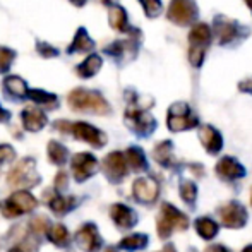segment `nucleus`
<instances>
[{
    "mask_svg": "<svg viewBox=\"0 0 252 252\" xmlns=\"http://www.w3.org/2000/svg\"><path fill=\"white\" fill-rule=\"evenodd\" d=\"M36 50H38V53H40L41 57H45V59H53V57H59V50H57L55 47H52V45L45 43V41H38Z\"/></svg>",
    "mask_w": 252,
    "mask_h": 252,
    "instance_id": "37",
    "label": "nucleus"
},
{
    "mask_svg": "<svg viewBox=\"0 0 252 252\" xmlns=\"http://www.w3.org/2000/svg\"><path fill=\"white\" fill-rule=\"evenodd\" d=\"M100 3H105V5H112V2L113 0H98Z\"/></svg>",
    "mask_w": 252,
    "mask_h": 252,
    "instance_id": "45",
    "label": "nucleus"
},
{
    "mask_svg": "<svg viewBox=\"0 0 252 252\" xmlns=\"http://www.w3.org/2000/svg\"><path fill=\"white\" fill-rule=\"evenodd\" d=\"M103 65V60L101 57L98 55V53H91L88 59H84V62H81L79 65H77L76 72L79 77H83V79H90V77L96 76L98 72H100Z\"/></svg>",
    "mask_w": 252,
    "mask_h": 252,
    "instance_id": "24",
    "label": "nucleus"
},
{
    "mask_svg": "<svg viewBox=\"0 0 252 252\" xmlns=\"http://www.w3.org/2000/svg\"><path fill=\"white\" fill-rule=\"evenodd\" d=\"M199 9L196 0H170L166 17L177 26H190L197 21Z\"/></svg>",
    "mask_w": 252,
    "mask_h": 252,
    "instance_id": "6",
    "label": "nucleus"
},
{
    "mask_svg": "<svg viewBox=\"0 0 252 252\" xmlns=\"http://www.w3.org/2000/svg\"><path fill=\"white\" fill-rule=\"evenodd\" d=\"M139 38H129V40H117L113 41L112 45L105 48V52L108 53L110 57H115V59H124L127 55V60L134 59L137 53V45H139Z\"/></svg>",
    "mask_w": 252,
    "mask_h": 252,
    "instance_id": "18",
    "label": "nucleus"
},
{
    "mask_svg": "<svg viewBox=\"0 0 252 252\" xmlns=\"http://www.w3.org/2000/svg\"><path fill=\"white\" fill-rule=\"evenodd\" d=\"M72 175L77 182H84L98 172V159L91 153H77L70 159Z\"/></svg>",
    "mask_w": 252,
    "mask_h": 252,
    "instance_id": "11",
    "label": "nucleus"
},
{
    "mask_svg": "<svg viewBox=\"0 0 252 252\" xmlns=\"http://www.w3.org/2000/svg\"><path fill=\"white\" fill-rule=\"evenodd\" d=\"M163 252H177V251H175V247L170 246V244H168V246H165V249H163Z\"/></svg>",
    "mask_w": 252,
    "mask_h": 252,
    "instance_id": "44",
    "label": "nucleus"
},
{
    "mask_svg": "<svg viewBox=\"0 0 252 252\" xmlns=\"http://www.w3.org/2000/svg\"><path fill=\"white\" fill-rule=\"evenodd\" d=\"M14 59H16V52H12L10 48L0 47V72H7L12 65Z\"/></svg>",
    "mask_w": 252,
    "mask_h": 252,
    "instance_id": "36",
    "label": "nucleus"
},
{
    "mask_svg": "<svg viewBox=\"0 0 252 252\" xmlns=\"http://www.w3.org/2000/svg\"><path fill=\"white\" fill-rule=\"evenodd\" d=\"M204 252H230V249H226L225 246H220V244H216V246L206 247Z\"/></svg>",
    "mask_w": 252,
    "mask_h": 252,
    "instance_id": "41",
    "label": "nucleus"
},
{
    "mask_svg": "<svg viewBox=\"0 0 252 252\" xmlns=\"http://www.w3.org/2000/svg\"><path fill=\"white\" fill-rule=\"evenodd\" d=\"M10 186L14 187H33L40 182V175H38L36 168H34V159L33 158H23L17 161V165L7 175Z\"/></svg>",
    "mask_w": 252,
    "mask_h": 252,
    "instance_id": "8",
    "label": "nucleus"
},
{
    "mask_svg": "<svg viewBox=\"0 0 252 252\" xmlns=\"http://www.w3.org/2000/svg\"><path fill=\"white\" fill-rule=\"evenodd\" d=\"M194 226H196L197 235H199L201 239H204V240L215 239V237L218 235V230H220V225L215 221V220L209 218V216L197 218L196 221H194Z\"/></svg>",
    "mask_w": 252,
    "mask_h": 252,
    "instance_id": "26",
    "label": "nucleus"
},
{
    "mask_svg": "<svg viewBox=\"0 0 252 252\" xmlns=\"http://www.w3.org/2000/svg\"><path fill=\"white\" fill-rule=\"evenodd\" d=\"M67 101H69L70 108L76 110V112H88V113H96V115H108L112 112L110 103L98 91L76 88V90L69 93Z\"/></svg>",
    "mask_w": 252,
    "mask_h": 252,
    "instance_id": "1",
    "label": "nucleus"
},
{
    "mask_svg": "<svg viewBox=\"0 0 252 252\" xmlns=\"http://www.w3.org/2000/svg\"><path fill=\"white\" fill-rule=\"evenodd\" d=\"M166 127L172 132H184L190 130L194 127H199V119L192 112L189 103L177 101L170 105L168 113H166Z\"/></svg>",
    "mask_w": 252,
    "mask_h": 252,
    "instance_id": "5",
    "label": "nucleus"
},
{
    "mask_svg": "<svg viewBox=\"0 0 252 252\" xmlns=\"http://www.w3.org/2000/svg\"><path fill=\"white\" fill-rule=\"evenodd\" d=\"M48 158H50L52 163L60 166L69 159V151L63 144L57 143V141H50L48 143Z\"/></svg>",
    "mask_w": 252,
    "mask_h": 252,
    "instance_id": "30",
    "label": "nucleus"
},
{
    "mask_svg": "<svg viewBox=\"0 0 252 252\" xmlns=\"http://www.w3.org/2000/svg\"><path fill=\"white\" fill-rule=\"evenodd\" d=\"M30 228L34 235H43L50 228V223H48V218H45V216H36V218L31 220Z\"/></svg>",
    "mask_w": 252,
    "mask_h": 252,
    "instance_id": "35",
    "label": "nucleus"
},
{
    "mask_svg": "<svg viewBox=\"0 0 252 252\" xmlns=\"http://www.w3.org/2000/svg\"><path fill=\"white\" fill-rule=\"evenodd\" d=\"M69 132L72 134L76 139L84 141V143L91 144V146H94V148H103L106 144V134L88 122L70 124Z\"/></svg>",
    "mask_w": 252,
    "mask_h": 252,
    "instance_id": "10",
    "label": "nucleus"
},
{
    "mask_svg": "<svg viewBox=\"0 0 252 252\" xmlns=\"http://www.w3.org/2000/svg\"><path fill=\"white\" fill-rule=\"evenodd\" d=\"M76 242L79 246V249L84 252H98L103 244L100 232H98L96 225H93V223H86V225H83L77 230Z\"/></svg>",
    "mask_w": 252,
    "mask_h": 252,
    "instance_id": "13",
    "label": "nucleus"
},
{
    "mask_svg": "<svg viewBox=\"0 0 252 252\" xmlns=\"http://www.w3.org/2000/svg\"><path fill=\"white\" fill-rule=\"evenodd\" d=\"M9 252H24V251L21 249V247H12V249H10Z\"/></svg>",
    "mask_w": 252,
    "mask_h": 252,
    "instance_id": "48",
    "label": "nucleus"
},
{
    "mask_svg": "<svg viewBox=\"0 0 252 252\" xmlns=\"http://www.w3.org/2000/svg\"><path fill=\"white\" fill-rule=\"evenodd\" d=\"M213 41V31L206 23H197L189 33V50L206 52Z\"/></svg>",
    "mask_w": 252,
    "mask_h": 252,
    "instance_id": "16",
    "label": "nucleus"
},
{
    "mask_svg": "<svg viewBox=\"0 0 252 252\" xmlns=\"http://www.w3.org/2000/svg\"><path fill=\"white\" fill-rule=\"evenodd\" d=\"M21 119H23L24 129L30 132H38L47 126V115L43 110L36 108V106H26L21 113Z\"/></svg>",
    "mask_w": 252,
    "mask_h": 252,
    "instance_id": "20",
    "label": "nucleus"
},
{
    "mask_svg": "<svg viewBox=\"0 0 252 252\" xmlns=\"http://www.w3.org/2000/svg\"><path fill=\"white\" fill-rule=\"evenodd\" d=\"M36 208V199L28 190H17L9 199L0 202V213L5 218H17V216L30 213Z\"/></svg>",
    "mask_w": 252,
    "mask_h": 252,
    "instance_id": "7",
    "label": "nucleus"
},
{
    "mask_svg": "<svg viewBox=\"0 0 252 252\" xmlns=\"http://www.w3.org/2000/svg\"><path fill=\"white\" fill-rule=\"evenodd\" d=\"M179 192L182 201L186 202L187 206H194L197 199V186L192 182V180H182L179 187Z\"/></svg>",
    "mask_w": 252,
    "mask_h": 252,
    "instance_id": "33",
    "label": "nucleus"
},
{
    "mask_svg": "<svg viewBox=\"0 0 252 252\" xmlns=\"http://www.w3.org/2000/svg\"><path fill=\"white\" fill-rule=\"evenodd\" d=\"M105 252H117V251H115V249H113V247H110V249H106Z\"/></svg>",
    "mask_w": 252,
    "mask_h": 252,
    "instance_id": "49",
    "label": "nucleus"
},
{
    "mask_svg": "<svg viewBox=\"0 0 252 252\" xmlns=\"http://www.w3.org/2000/svg\"><path fill=\"white\" fill-rule=\"evenodd\" d=\"M153 158L156 159V163L165 168H172L175 165V158H173V143L168 139L161 141L155 146L153 150Z\"/></svg>",
    "mask_w": 252,
    "mask_h": 252,
    "instance_id": "21",
    "label": "nucleus"
},
{
    "mask_svg": "<svg viewBox=\"0 0 252 252\" xmlns=\"http://www.w3.org/2000/svg\"><path fill=\"white\" fill-rule=\"evenodd\" d=\"M242 252H252V244H249V246H246V247H244Z\"/></svg>",
    "mask_w": 252,
    "mask_h": 252,
    "instance_id": "46",
    "label": "nucleus"
},
{
    "mask_svg": "<svg viewBox=\"0 0 252 252\" xmlns=\"http://www.w3.org/2000/svg\"><path fill=\"white\" fill-rule=\"evenodd\" d=\"M139 3L143 5V10L146 14V17L155 19L163 12V3L161 0H139Z\"/></svg>",
    "mask_w": 252,
    "mask_h": 252,
    "instance_id": "34",
    "label": "nucleus"
},
{
    "mask_svg": "<svg viewBox=\"0 0 252 252\" xmlns=\"http://www.w3.org/2000/svg\"><path fill=\"white\" fill-rule=\"evenodd\" d=\"M55 187L60 190L67 189V173H63V172L57 173L55 175Z\"/></svg>",
    "mask_w": 252,
    "mask_h": 252,
    "instance_id": "40",
    "label": "nucleus"
},
{
    "mask_svg": "<svg viewBox=\"0 0 252 252\" xmlns=\"http://www.w3.org/2000/svg\"><path fill=\"white\" fill-rule=\"evenodd\" d=\"M3 90L7 91V94L16 100L28 96V86L19 76H9L3 79Z\"/></svg>",
    "mask_w": 252,
    "mask_h": 252,
    "instance_id": "27",
    "label": "nucleus"
},
{
    "mask_svg": "<svg viewBox=\"0 0 252 252\" xmlns=\"http://www.w3.org/2000/svg\"><path fill=\"white\" fill-rule=\"evenodd\" d=\"M199 141L204 146L208 155H218L223 150V136L218 129L213 126H201L199 127Z\"/></svg>",
    "mask_w": 252,
    "mask_h": 252,
    "instance_id": "17",
    "label": "nucleus"
},
{
    "mask_svg": "<svg viewBox=\"0 0 252 252\" xmlns=\"http://www.w3.org/2000/svg\"><path fill=\"white\" fill-rule=\"evenodd\" d=\"M237 88H239L240 93L252 94V77H247V79L240 81V83L237 84Z\"/></svg>",
    "mask_w": 252,
    "mask_h": 252,
    "instance_id": "39",
    "label": "nucleus"
},
{
    "mask_svg": "<svg viewBox=\"0 0 252 252\" xmlns=\"http://www.w3.org/2000/svg\"><path fill=\"white\" fill-rule=\"evenodd\" d=\"M251 204H252V190H251Z\"/></svg>",
    "mask_w": 252,
    "mask_h": 252,
    "instance_id": "50",
    "label": "nucleus"
},
{
    "mask_svg": "<svg viewBox=\"0 0 252 252\" xmlns=\"http://www.w3.org/2000/svg\"><path fill=\"white\" fill-rule=\"evenodd\" d=\"M134 100L130 101L129 108L126 110V124L130 130L137 134L141 137H148L155 132L156 129V120L155 117L151 115L150 112L146 110V106H143L139 101L136 100V94H132Z\"/></svg>",
    "mask_w": 252,
    "mask_h": 252,
    "instance_id": "3",
    "label": "nucleus"
},
{
    "mask_svg": "<svg viewBox=\"0 0 252 252\" xmlns=\"http://www.w3.org/2000/svg\"><path fill=\"white\" fill-rule=\"evenodd\" d=\"M110 216H112V220L115 221V225L122 230L132 228V226L137 223L136 211L130 209L129 206L120 204V202H117V204H113L112 208H110Z\"/></svg>",
    "mask_w": 252,
    "mask_h": 252,
    "instance_id": "19",
    "label": "nucleus"
},
{
    "mask_svg": "<svg viewBox=\"0 0 252 252\" xmlns=\"http://www.w3.org/2000/svg\"><path fill=\"white\" fill-rule=\"evenodd\" d=\"M28 96L34 103L47 106V108H55V106L59 105V98H57L55 94L47 93V91H41V90H30L28 91Z\"/></svg>",
    "mask_w": 252,
    "mask_h": 252,
    "instance_id": "31",
    "label": "nucleus"
},
{
    "mask_svg": "<svg viewBox=\"0 0 252 252\" xmlns=\"http://www.w3.org/2000/svg\"><path fill=\"white\" fill-rule=\"evenodd\" d=\"M124 156H126L127 166H129L132 172H144V170H148L146 155H144V151L141 150L139 146L127 148V151L124 153Z\"/></svg>",
    "mask_w": 252,
    "mask_h": 252,
    "instance_id": "23",
    "label": "nucleus"
},
{
    "mask_svg": "<svg viewBox=\"0 0 252 252\" xmlns=\"http://www.w3.org/2000/svg\"><path fill=\"white\" fill-rule=\"evenodd\" d=\"M148 244H150V239L144 233H132V235L124 237L119 242V247L127 252H136L141 249H146Z\"/></svg>",
    "mask_w": 252,
    "mask_h": 252,
    "instance_id": "28",
    "label": "nucleus"
},
{
    "mask_svg": "<svg viewBox=\"0 0 252 252\" xmlns=\"http://www.w3.org/2000/svg\"><path fill=\"white\" fill-rule=\"evenodd\" d=\"M189 228V218L170 202H163L161 211L156 220V232L159 239H168L173 232H184Z\"/></svg>",
    "mask_w": 252,
    "mask_h": 252,
    "instance_id": "2",
    "label": "nucleus"
},
{
    "mask_svg": "<svg viewBox=\"0 0 252 252\" xmlns=\"http://www.w3.org/2000/svg\"><path fill=\"white\" fill-rule=\"evenodd\" d=\"M216 173L220 179L223 180H239L246 177V166L233 156H223L218 163H216Z\"/></svg>",
    "mask_w": 252,
    "mask_h": 252,
    "instance_id": "15",
    "label": "nucleus"
},
{
    "mask_svg": "<svg viewBox=\"0 0 252 252\" xmlns=\"http://www.w3.org/2000/svg\"><path fill=\"white\" fill-rule=\"evenodd\" d=\"M48 204H50L53 213H57V215H65L67 211H70V209L74 208L76 201H74L72 197H62V196H59V194H53L50 199H48Z\"/></svg>",
    "mask_w": 252,
    "mask_h": 252,
    "instance_id": "32",
    "label": "nucleus"
},
{
    "mask_svg": "<svg viewBox=\"0 0 252 252\" xmlns=\"http://www.w3.org/2000/svg\"><path fill=\"white\" fill-rule=\"evenodd\" d=\"M220 220H221L223 226L237 230V228H244L247 225L249 215H247V209L244 208L242 202L230 201L228 204H225L220 209Z\"/></svg>",
    "mask_w": 252,
    "mask_h": 252,
    "instance_id": "9",
    "label": "nucleus"
},
{
    "mask_svg": "<svg viewBox=\"0 0 252 252\" xmlns=\"http://www.w3.org/2000/svg\"><path fill=\"white\" fill-rule=\"evenodd\" d=\"M47 235H48V239H50V242L55 244L57 247H65L67 244H69V240H70L69 232H67V228L62 225V223L50 225Z\"/></svg>",
    "mask_w": 252,
    "mask_h": 252,
    "instance_id": "29",
    "label": "nucleus"
},
{
    "mask_svg": "<svg viewBox=\"0 0 252 252\" xmlns=\"http://www.w3.org/2000/svg\"><path fill=\"white\" fill-rule=\"evenodd\" d=\"M108 23L119 33H130V26H129V19H127V12L124 7L120 5H112L108 10Z\"/></svg>",
    "mask_w": 252,
    "mask_h": 252,
    "instance_id": "22",
    "label": "nucleus"
},
{
    "mask_svg": "<svg viewBox=\"0 0 252 252\" xmlns=\"http://www.w3.org/2000/svg\"><path fill=\"white\" fill-rule=\"evenodd\" d=\"M103 168H105V173H106V177H108V180L113 184H119L120 180L126 179L127 173H129L126 156L120 151L110 153L105 158V161H103Z\"/></svg>",
    "mask_w": 252,
    "mask_h": 252,
    "instance_id": "12",
    "label": "nucleus"
},
{
    "mask_svg": "<svg viewBox=\"0 0 252 252\" xmlns=\"http://www.w3.org/2000/svg\"><path fill=\"white\" fill-rule=\"evenodd\" d=\"M14 158H16V151H14V148L9 146V144H2V146H0V161L2 163L12 161Z\"/></svg>",
    "mask_w": 252,
    "mask_h": 252,
    "instance_id": "38",
    "label": "nucleus"
},
{
    "mask_svg": "<svg viewBox=\"0 0 252 252\" xmlns=\"http://www.w3.org/2000/svg\"><path fill=\"white\" fill-rule=\"evenodd\" d=\"M132 192H134L136 201L143 202V204H153V202L158 199L159 186L151 177H141V179H137L136 182H134Z\"/></svg>",
    "mask_w": 252,
    "mask_h": 252,
    "instance_id": "14",
    "label": "nucleus"
},
{
    "mask_svg": "<svg viewBox=\"0 0 252 252\" xmlns=\"http://www.w3.org/2000/svg\"><path fill=\"white\" fill-rule=\"evenodd\" d=\"M244 2L247 3V7H249V10H251V14H252V0H244Z\"/></svg>",
    "mask_w": 252,
    "mask_h": 252,
    "instance_id": "47",
    "label": "nucleus"
},
{
    "mask_svg": "<svg viewBox=\"0 0 252 252\" xmlns=\"http://www.w3.org/2000/svg\"><path fill=\"white\" fill-rule=\"evenodd\" d=\"M94 48V41L90 38L88 31L84 28H79L76 31V36H74V41L69 45L67 52L69 53H84V52H91Z\"/></svg>",
    "mask_w": 252,
    "mask_h": 252,
    "instance_id": "25",
    "label": "nucleus"
},
{
    "mask_svg": "<svg viewBox=\"0 0 252 252\" xmlns=\"http://www.w3.org/2000/svg\"><path fill=\"white\" fill-rule=\"evenodd\" d=\"M213 31H215L216 43L226 47V45L235 43L237 40L249 36L251 30L246 26H242L240 23H237L232 17H226L223 14H218L213 19Z\"/></svg>",
    "mask_w": 252,
    "mask_h": 252,
    "instance_id": "4",
    "label": "nucleus"
},
{
    "mask_svg": "<svg viewBox=\"0 0 252 252\" xmlns=\"http://www.w3.org/2000/svg\"><path fill=\"white\" fill-rule=\"evenodd\" d=\"M9 119H10V113L7 112V110H3L2 106H0V122H7Z\"/></svg>",
    "mask_w": 252,
    "mask_h": 252,
    "instance_id": "42",
    "label": "nucleus"
},
{
    "mask_svg": "<svg viewBox=\"0 0 252 252\" xmlns=\"http://www.w3.org/2000/svg\"><path fill=\"white\" fill-rule=\"evenodd\" d=\"M70 3H74L76 7H83L84 3H86V0H69Z\"/></svg>",
    "mask_w": 252,
    "mask_h": 252,
    "instance_id": "43",
    "label": "nucleus"
}]
</instances>
